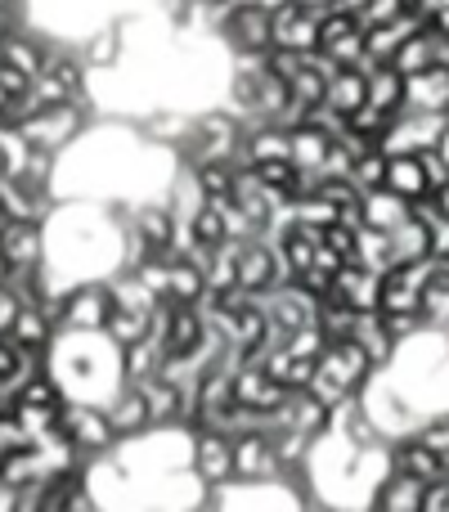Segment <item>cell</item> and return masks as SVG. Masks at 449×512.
Returning <instances> with one entry per match:
<instances>
[{"label":"cell","instance_id":"obj_1","mask_svg":"<svg viewBox=\"0 0 449 512\" xmlns=\"http://www.w3.org/2000/svg\"><path fill=\"white\" fill-rule=\"evenodd\" d=\"M194 477L203 481H234V436L207 427L194 441Z\"/></svg>","mask_w":449,"mask_h":512},{"label":"cell","instance_id":"obj_2","mask_svg":"<svg viewBox=\"0 0 449 512\" xmlns=\"http://www.w3.org/2000/svg\"><path fill=\"white\" fill-rule=\"evenodd\" d=\"M391 468L409 472V477H418V481H436V477H445V472H449V463L432 450V445H423L414 436V441H405V445H396V450H391Z\"/></svg>","mask_w":449,"mask_h":512}]
</instances>
